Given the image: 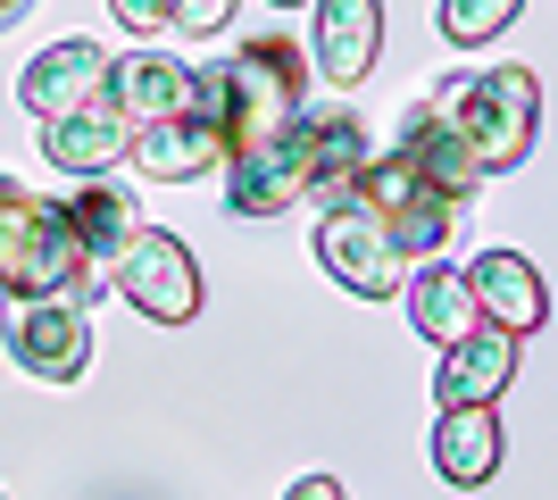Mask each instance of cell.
<instances>
[{
  "label": "cell",
  "instance_id": "obj_1",
  "mask_svg": "<svg viewBox=\"0 0 558 500\" xmlns=\"http://www.w3.org/2000/svg\"><path fill=\"white\" fill-rule=\"evenodd\" d=\"M301 93H308V68L283 34H258V42L226 50L217 68H192V109L217 125L226 150L276 143L283 125L301 118Z\"/></svg>",
  "mask_w": 558,
  "mask_h": 500
},
{
  "label": "cell",
  "instance_id": "obj_2",
  "mask_svg": "<svg viewBox=\"0 0 558 500\" xmlns=\"http://www.w3.org/2000/svg\"><path fill=\"white\" fill-rule=\"evenodd\" d=\"M417 118L442 125L484 175H509V167H525V150H534L542 84H534V68H466V75H442V84L425 93Z\"/></svg>",
  "mask_w": 558,
  "mask_h": 500
},
{
  "label": "cell",
  "instance_id": "obj_3",
  "mask_svg": "<svg viewBox=\"0 0 558 500\" xmlns=\"http://www.w3.org/2000/svg\"><path fill=\"white\" fill-rule=\"evenodd\" d=\"M0 292H75V301L100 292V267L84 259L68 209L9 175H0Z\"/></svg>",
  "mask_w": 558,
  "mask_h": 500
},
{
  "label": "cell",
  "instance_id": "obj_4",
  "mask_svg": "<svg viewBox=\"0 0 558 500\" xmlns=\"http://www.w3.org/2000/svg\"><path fill=\"white\" fill-rule=\"evenodd\" d=\"M342 200H359V209L384 217V234L400 242V259H434V251H450V234H459V200H450L442 184H425V167L409 159V150L359 159V175H350Z\"/></svg>",
  "mask_w": 558,
  "mask_h": 500
},
{
  "label": "cell",
  "instance_id": "obj_5",
  "mask_svg": "<svg viewBox=\"0 0 558 500\" xmlns=\"http://www.w3.org/2000/svg\"><path fill=\"white\" fill-rule=\"evenodd\" d=\"M0 351L34 383H75L93 367V309L75 292H0Z\"/></svg>",
  "mask_w": 558,
  "mask_h": 500
},
{
  "label": "cell",
  "instance_id": "obj_6",
  "mask_svg": "<svg viewBox=\"0 0 558 500\" xmlns=\"http://www.w3.org/2000/svg\"><path fill=\"white\" fill-rule=\"evenodd\" d=\"M109 284L134 301L150 326H192L201 317V267H192V251L175 234H159V225H134V242L117 251Z\"/></svg>",
  "mask_w": 558,
  "mask_h": 500
},
{
  "label": "cell",
  "instance_id": "obj_7",
  "mask_svg": "<svg viewBox=\"0 0 558 500\" xmlns=\"http://www.w3.org/2000/svg\"><path fill=\"white\" fill-rule=\"evenodd\" d=\"M317 259H326V276L350 284L359 301H392L400 276H409L400 242L384 234V217L359 209V200H326V217H317Z\"/></svg>",
  "mask_w": 558,
  "mask_h": 500
},
{
  "label": "cell",
  "instance_id": "obj_8",
  "mask_svg": "<svg viewBox=\"0 0 558 500\" xmlns=\"http://www.w3.org/2000/svg\"><path fill=\"white\" fill-rule=\"evenodd\" d=\"M367 159V134L350 109H317V118H292V167H301V200H342L350 175Z\"/></svg>",
  "mask_w": 558,
  "mask_h": 500
},
{
  "label": "cell",
  "instance_id": "obj_9",
  "mask_svg": "<svg viewBox=\"0 0 558 500\" xmlns=\"http://www.w3.org/2000/svg\"><path fill=\"white\" fill-rule=\"evenodd\" d=\"M517 383V333L475 317L466 333L442 342V376H434V401H500Z\"/></svg>",
  "mask_w": 558,
  "mask_h": 500
},
{
  "label": "cell",
  "instance_id": "obj_10",
  "mask_svg": "<svg viewBox=\"0 0 558 500\" xmlns=\"http://www.w3.org/2000/svg\"><path fill=\"white\" fill-rule=\"evenodd\" d=\"M125 159L150 175V184H192V175H209L217 159H226V143H217V125L201 118V109H175V118H150L125 134Z\"/></svg>",
  "mask_w": 558,
  "mask_h": 500
},
{
  "label": "cell",
  "instance_id": "obj_11",
  "mask_svg": "<svg viewBox=\"0 0 558 500\" xmlns=\"http://www.w3.org/2000/svg\"><path fill=\"white\" fill-rule=\"evenodd\" d=\"M500 451H509L500 401H442V417H434V476L442 484H492Z\"/></svg>",
  "mask_w": 558,
  "mask_h": 500
},
{
  "label": "cell",
  "instance_id": "obj_12",
  "mask_svg": "<svg viewBox=\"0 0 558 500\" xmlns=\"http://www.w3.org/2000/svg\"><path fill=\"white\" fill-rule=\"evenodd\" d=\"M125 134L134 125L117 118V100L93 93V100H75V109H59V118H43V159L59 175H100L109 159H125Z\"/></svg>",
  "mask_w": 558,
  "mask_h": 500
},
{
  "label": "cell",
  "instance_id": "obj_13",
  "mask_svg": "<svg viewBox=\"0 0 558 500\" xmlns=\"http://www.w3.org/2000/svg\"><path fill=\"white\" fill-rule=\"evenodd\" d=\"M466 292H475V309L492 317V326H509L517 342L550 317V292H542V267L525 259V251H475V267H466Z\"/></svg>",
  "mask_w": 558,
  "mask_h": 500
},
{
  "label": "cell",
  "instance_id": "obj_14",
  "mask_svg": "<svg viewBox=\"0 0 558 500\" xmlns=\"http://www.w3.org/2000/svg\"><path fill=\"white\" fill-rule=\"evenodd\" d=\"M100 93L117 100V118H125V125H150V118L192 109V68H184V59H167V50H125V59H109Z\"/></svg>",
  "mask_w": 558,
  "mask_h": 500
},
{
  "label": "cell",
  "instance_id": "obj_15",
  "mask_svg": "<svg viewBox=\"0 0 558 500\" xmlns=\"http://www.w3.org/2000/svg\"><path fill=\"white\" fill-rule=\"evenodd\" d=\"M100 75H109V50L84 42V34H68V42H50V50H34V59H25L17 100L34 109V118H59V109H75V100L100 93Z\"/></svg>",
  "mask_w": 558,
  "mask_h": 500
},
{
  "label": "cell",
  "instance_id": "obj_16",
  "mask_svg": "<svg viewBox=\"0 0 558 500\" xmlns=\"http://www.w3.org/2000/svg\"><path fill=\"white\" fill-rule=\"evenodd\" d=\"M317 75L326 84H359L384 50V0H317Z\"/></svg>",
  "mask_w": 558,
  "mask_h": 500
},
{
  "label": "cell",
  "instance_id": "obj_17",
  "mask_svg": "<svg viewBox=\"0 0 558 500\" xmlns=\"http://www.w3.org/2000/svg\"><path fill=\"white\" fill-rule=\"evenodd\" d=\"M400 301H409V326L425 333V342H450V333L475 326V292H466V267H450L442 251L434 259H409V276H400Z\"/></svg>",
  "mask_w": 558,
  "mask_h": 500
},
{
  "label": "cell",
  "instance_id": "obj_18",
  "mask_svg": "<svg viewBox=\"0 0 558 500\" xmlns=\"http://www.w3.org/2000/svg\"><path fill=\"white\" fill-rule=\"evenodd\" d=\"M301 200V167H292V125L258 150H226V209L242 217H276Z\"/></svg>",
  "mask_w": 558,
  "mask_h": 500
},
{
  "label": "cell",
  "instance_id": "obj_19",
  "mask_svg": "<svg viewBox=\"0 0 558 500\" xmlns=\"http://www.w3.org/2000/svg\"><path fill=\"white\" fill-rule=\"evenodd\" d=\"M68 209V225H75V242H84V259L109 276L117 267V251L134 242V225H142V209H134V192L125 184H100V175H75V192L59 200Z\"/></svg>",
  "mask_w": 558,
  "mask_h": 500
},
{
  "label": "cell",
  "instance_id": "obj_20",
  "mask_svg": "<svg viewBox=\"0 0 558 500\" xmlns=\"http://www.w3.org/2000/svg\"><path fill=\"white\" fill-rule=\"evenodd\" d=\"M400 150H409V159H417V167H425V184H442V192H450V200H466V192H475V184H492L484 167L466 159V150H459V143H450L442 125H425V118H409V134H400Z\"/></svg>",
  "mask_w": 558,
  "mask_h": 500
},
{
  "label": "cell",
  "instance_id": "obj_21",
  "mask_svg": "<svg viewBox=\"0 0 558 500\" xmlns=\"http://www.w3.org/2000/svg\"><path fill=\"white\" fill-rule=\"evenodd\" d=\"M517 9H525V0H442V42L484 50L492 34H509V25H517Z\"/></svg>",
  "mask_w": 558,
  "mask_h": 500
},
{
  "label": "cell",
  "instance_id": "obj_22",
  "mask_svg": "<svg viewBox=\"0 0 558 500\" xmlns=\"http://www.w3.org/2000/svg\"><path fill=\"white\" fill-rule=\"evenodd\" d=\"M233 17V0H167V25L175 34H217Z\"/></svg>",
  "mask_w": 558,
  "mask_h": 500
},
{
  "label": "cell",
  "instance_id": "obj_23",
  "mask_svg": "<svg viewBox=\"0 0 558 500\" xmlns=\"http://www.w3.org/2000/svg\"><path fill=\"white\" fill-rule=\"evenodd\" d=\"M109 9H117L125 34H159V25H167V0H109Z\"/></svg>",
  "mask_w": 558,
  "mask_h": 500
},
{
  "label": "cell",
  "instance_id": "obj_24",
  "mask_svg": "<svg viewBox=\"0 0 558 500\" xmlns=\"http://www.w3.org/2000/svg\"><path fill=\"white\" fill-rule=\"evenodd\" d=\"M25 9H34V0H0V25H17V17H25Z\"/></svg>",
  "mask_w": 558,
  "mask_h": 500
},
{
  "label": "cell",
  "instance_id": "obj_25",
  "mask_svg": "<svg viewBox=\"0 0 558 500\" xmlns=\"http://www.w3.org/2000/svg\"><path fill=\"white\" fill-rule=\"evenodd\" d=\"M276 9H301V0H276Z\"/></svg>",
  "mask_w": 558,
  "mask_h": 500
}]
</instances>
